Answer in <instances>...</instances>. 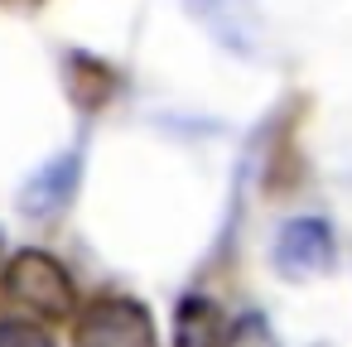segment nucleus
Returning <instances> with one entry per match:
<instances>
[{"mask_svg": "<svg viewBox=\"0 0 352 347\" xmlns=\"http://www.w3.org/2000/svg\"><path fill=\"white\" fill-rule=\"evenodd\" d=\"M6 299L30 309L34 318H73L78 309V289L68 280V270L49 256V251H20L6 265Z\"/></svg>", "mask_w": 352, "mask_h": 347, "instance_id": "1", "label": "nucleus"}, {"mask_svg": "<svg viewBox=\"0 0 352 347\" xmlns=\"http://www.w3.org/2000/svg\"><path fill=\"white\" fill-rule=\"evenodd\" d=\"M174 342L179 347H227V323H222L217 304L203 294H188L174 318Z\"/></svg>", "mask_w": 352, "mask_h": 347, "instance_id": "4", "label": "nucleus"}, {"mask_svg": "<svg viewBox=\"0 0 352 347\" xmlns=\"http://www.w3.org/2000/svg\"><path fill=\"white\" fill-rule=\"evenodd\" d=\"M0 347H58L34 318H0Z\"/></svg>", "mask_w": 352, "mask_h": 347, "instance_id": "5", "label": "nucleus"}, {"mask_svg": "<svg viewBox=\"0 0 352 347\" xmlns=\"http://www.w3.org/2000/svg\"><path fill=\"white\" fill-rule=\"evenodd\" d=\"M275 260L280 270L289 275H314V270H328L333 265V232L314 217H299V222H285L280 227V241H275Z\"/></svg>", "mask_w": 352, "mask_h": 347, "instance_id": "3", "label": "nucleus"}, {"mask_svg": "<svg viewBox=\"0 0 352 347\" xmlns=\"http://www.w3.org/2000/svg\"><path fill=\"white\" fill-rule=\"evenodd\" d=\"M73 347H160L155 318L135 299H97L78 309Z\"/></svg>", "mask_w": 352, "mask_h": 347, "instance_id": "2", "label": "nucleus"}]
</instances>
